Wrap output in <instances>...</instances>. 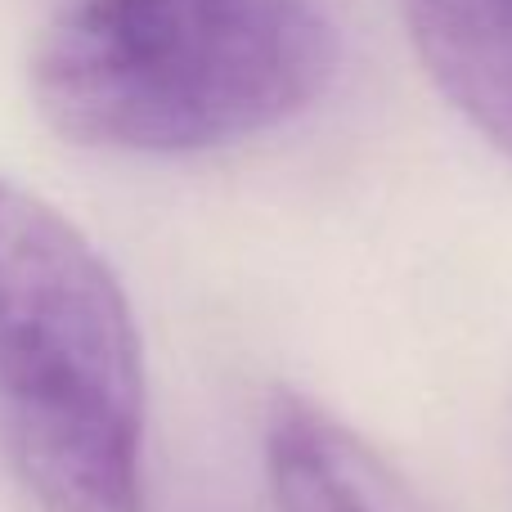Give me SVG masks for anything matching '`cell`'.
Instances as JSON below:
<instances>
[{"label":"cell","mask_w":512,"mask_h":512,"mask_svg":"<svg viewBox=\"0 0 512 512\" xmlns=\"http://www.w3.org/2000/svg\"><path fill=\"white\" fill-rule=\"evenodd\" d=\"M333 72L337 32L310 0H77L27 81L63 140L171 158L274 131Z\"/></svg>","instance_id":"1"},{"label":"cell","mask_w":512,"mask_h":512,"mask_svg":"<svg viewBox=\"0 0 512 512\" xmlns=\"http://www.w3.org/2000/svg\"><path fill=\"white\" fill-rule=\"evenodd\" d=\"M0 454L41 512H144V355L117 274L0 180Z\"/></svg>","instance_id":"2"},{"label":"cell","mask_w":512,"mask_h":512,"mask_svg":"<svg viewBox=\"0 0 512 512\" xmlns=\"http://www.w3.org/2000/svg\"><path fill=\"white\" fill-rule=\"evenodd\" d=\"M265 472L279 512H423L373 445L292 391L265 418Z\"/></svg>","instance_id":"3"},{"label":"cell","mask_w":512,"mask_h":512,"mask_svg":"<svg viewBox=\"0 0 512 512\" xmlns=\"http://www.w3.org/2000/svg\"><path fill=\"white\" fill-rule=\"evenodd\" d=\"M436 90L512 158V0H400Z\"/></svg>","instance_id":"4"}]
</instances>
